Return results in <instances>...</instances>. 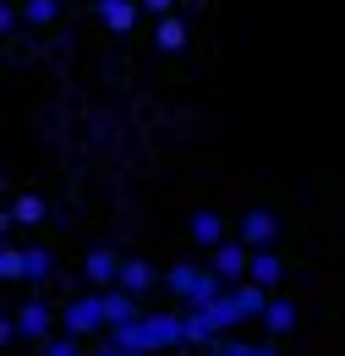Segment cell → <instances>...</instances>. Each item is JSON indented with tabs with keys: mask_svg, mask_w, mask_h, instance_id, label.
<instances>
[{
	"mask_svg": "<svg viewBox=\"0 0 345 356\" xmlns=\"http://www.w3.org/2000/svg\"><path fill=\"white\" fill-rule=\"evenodd\" d=\"M110 346H121L131 356H159V351H175L186 346V312L170 307V312H143L131 323H115L110 329Z\"/></svg>",
	"mask_w": 345,
	"mask_h": 356,
	"instance_id": "cell-1",
	"label": "cell"
},
{
	"mask_svg": "<svg viewBox=\"0 0 345 356\" xmlns=\"http://www.w3.org/2000/svg\"><path fill=\"white\" fill-rule=\"evenodd\" d=\"M49 268H55V252H49V247L6 236V252H0V274H6L11 285H39V280H49Z\"/></svg>",
	"mask_w": 345,
	"mask_h": 356,
	"instance_id": "cell-2",
	"label": "cell"
},
{
	"mask_svg": "<svg viewBox=\"0 0 345 356\" xmlns=\"http://www.w3.org/2000/svg\"><path fill=\"white\" fill-rule=\"evenodd\" d=\"M165 285H170L175 302H192V307H209V302H219V296L230 291L209 264H175L170 274H165Z\"/></svg>",
	"mask_w": 345,
	"mask_h": 356,
	"instance_id": "cell-3",
	"label": "cell"
},
{
	"mask_svg": "<svg viewBox=\"0 0 345 356\" xmlns=\"http://www.w3.org/2000/svg\"><path fill=\"white\" fill-rule=\"evenodd\" d=\"M61 329L66 334H77V340H88V334H99V329H110V318H104V296L88 285L83 296H72L66 307H61Z\"/></svg>",
	"mask_w": 345,
	"mask_h": 356,
	"instance_id": "cell-4",
	"label": "cell"
},
{
	"mask_svg": "<svg viewBox=\"0 0 345 356\" xmlns=\"http://www.w3.org/2000/svg\"><path fill=\"white\" fill-rule=\"evenodd\" d=\"M209 268H214L225 285H241V280H252V247L236 236V241H219L214 252H209Z\"/></svg>",
	"mask_w": 345,
	"mask_h": 356,
	"instance_id": "cell-5",
	"label": "cell"
},
{
	"mask_svg": "<svg viewBox=\"0 0 345 356\" xmlns=\"http://www.w3.org/2000/svg\"><path fill=\"white\" fill-rule=\"evenodd\" d=\"M11 312H17V329H22V340H33V346H44V340L61 329V312L49 307L44 296H28L22 307H11Z\"/></svg>",
	"mask_w": 345,
	"mask_h": 356,
	"instance_id": "cell-6",
	"label": "cell"
},
{
	"mask_svg": "<svg viewBox=\"0 0 345 356\" xmlns=\"http://www.w3.org/2000/svg\"><path fill=\"white\" fill-rule=\"evenodd\" d=\"M83 280L93 291H110V285H121V252H110V247H93L83 258Z\"/></svg>",
	"mask_w": 345,
	"mask_h": 356,
	"instance_id": "cell-7",
	"label": "cell"
},
{
	"mask_svg": "<svg viewBox=\"0 0 345 356\" xmlns=\"http://www.w3.org/2000/svg\"><path fill=\"white\" fill-rule=\"evenodd\" d=\"M44 214H49V209H44L39 192H17V197H11V214H6V236H17V230H39Z\"/></svg>",
	"mask_w": 345,
	"mask_h": 356,
	"instance_id": "cell-8",
	"label": "cell"
},
{
	"mask_svg": "<svg viewBox=\"0 0 345 356\" xmlns=\"http://www.w3.org/2000/svg\"><path fill=\"white\" fill-rule=\"evenodd\" d=\"M274 236H280V220H274V209H247L241 214V241L258 252V247H274Z\"/></svg>",
	"mask_w": 345,
	"mask_h": 356,
	"instance_id": "cell-9",
	"label": "cell"
},
{
	"mask_svg": "<svg viewBox=\"0 0 345 356\" xmlns=\"http://www.w3.org/2000/svg\"><path fill=\"white\" fill-rule=\"evenodd\" d=\"M93 11H99V22H104L110 33L127 39L131 28H137V11H143V6H137V0H93Z\"/></svg>",
	"mask_w": 345,
	"mask_h": 356,
	"instance_id": "cell-10",
	"label": "cell"
},
{
	"mask_svg": "<svg viewBox=\"0 0 345 356\" xmlns=\"http://www.w3.org/2000/svg\"><path fill=\"white\" fill-rule=\"evenodd\" d=\"M203 351H214V356H280V340L268 334V340H236V334H219L214 346H203Z\"/></svg>",
	"mask_w": 345,
	"mask_h": 356,
	"instance_id": "cell-11",
	"label": "cell"
},
{
	"mask_svg": "<svg viewBox=\"0 0 345 356\" xmlns=\"http://www.w3.org/2000/svg\"><path fill=\"white\" fill-rule=\"evenodd\" d=\"M121 285H127L131 296H148L159 285V268L148 264V258H121Z\"/></svg>",
	"mask_w": 345,
	"mask_h": 356,
	"instance_id": "cell-12",
	"label": "cell"
},
{
	"mask_svg": "<svg viewBox=\"0 0 345 356\" xmlns=\"http://www.w3.org/2000/svg\"><path fill=\"white\" fill-rule=\"evenodd\" d=\"M186 230H192V241H198V247H209V252H214L219 241H230V236H225V220H219L214 209H198Z\"/></svg>",
	"mask_w": 345,
	"mask_h": 356,
	"instance_id": "cell-13",
	"label": "cell"
},
{
	"mask_svg": "<svg viewBox=\"0 0 345 356\" xmlns=\"http://www.w3.org/2000/svg\"><path fill=\"white\" fill-rule=\"evenodd\" d=\"M252 280H258L263 291H280V280H285V258H280L274 247H258V252H252Z\"/></svg>",
	"mask_w": 345,
	"mask_h": 356,
	"instance_id": "cell-14",
	"label": "cell"
},
{
	"mask_svg": "<svg viewBox=\"0 0 345 356\" xmlns=\"http://www.w3.org/2000/svg\"><path fill=\"white\" fill-rule=\"evenodd\" d=\"M154 44L165 49V55H181V49H186V22H181V17H154Z\"/></svg>",
	"mask_w": 345,
	"mask_h": 356,
	"instance_id": "cell-15",
	"label": "cell"
},
{
	"mask_svg": "<svg viewBox=\"0 0 345 356\" xmlns=\"http://www.w3.org/2000/svg\"><path fill=\"white\" fill-rule=\"evenodd\" d=\"M263 329H268L274 340H285V334L296 329V302H285V296H268V312H263Z\"/></svg>",
	"mask_w": 345,
	"mask_h": 356,
	"instance_id": "cell-16",
	"label": "cell"
},
{
	"mask_svg": "<svg viewBox=\"0 0 345 356\" xmlns=\"http://www.w3.org/2000/svg\"><path fill=\"white\" fill-rule=\"evenodd\" d=\"M33 351H39V356H88L83 340H77V334H66V329H55V334H49L44 346H33Z\"/></svg>",
	"mask_w": 345,
	"mask_h": 356,
	"instance_id": "cell-17",
	"label": "cell"
},
{
	"mask_svg": "<svg viewBox=\"0 0 345 356\" xmlns=\"http://www.w3.org/2000/svg\"><path fill=\"white\" fill-rule=\"evenodd\" d=\"M22 17H28V28L39 33V28H49V22L61 17V0H22Z\"/></svg>",
	"mask_w": 345,
	"mask_h": 356,
	"instance_id": "cell-18",
	"label": "cell"
},
{
	"mask_svg": "<svg viewBox=\"0 0 345 356\" xmlns=\"http://www.w3.org/2000/svg\"><path fill=\"white\" fill-rule=\"evenodd\" d=\"M22 28H28V17H22V0H6V6H0V33H6V39H17Z\"/></svg>",
	"mask_w": 345,
	"mask_h": 356,
	"instance_id": "cell-19",
	"label": "cell"
},
{
	"mask_svg": "<svg viewBox=\"0 0 345 356\" xmlns=\"http://www.w3.org/2000/svg\"><path fill=\"white\" fill-rule=\"evenodd\" d=\"M0 340H6V346H17V340H22V329H17V312H6V323H0Z\"/></svg>",
	"mask_w": 345,
	"mask_h": 356,
	"instance_id": "cell-20",
	"label": "cell"
},
{
	"mask_svg": "<svg viewBox=\"0 0 345 356\" xmlns=\"http://www.w3.org/2000/svg\"><path fill=\"white\" fill-rule=\"evenodd\" d=\"M137 6H143V11H154V17H170V11H175V0H137Z\"/></svg>",
	"mask_w": 345,
	"mask_h": 356,
	"instance_id": "cell-21",
	"label": "cell"
},
{
	"mask_svg": "<svg viewBox=\"0 0 345 356\" xmlns=\"http://www.w3.org/2000/svg\"><path fill=\"white\" fill-rule=\"evenodd\" d=\"M203 356H214V351H203Z\"/></svg>",
	"mask_w": 345,
	"mask_h": 356,
	"instance_id": "cell-22",
	"label": "cell"
}]
</instances>
